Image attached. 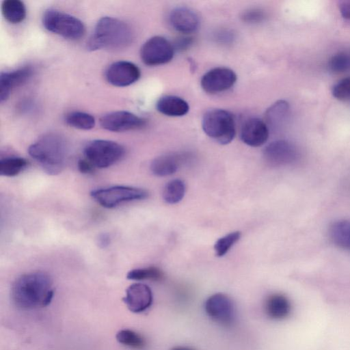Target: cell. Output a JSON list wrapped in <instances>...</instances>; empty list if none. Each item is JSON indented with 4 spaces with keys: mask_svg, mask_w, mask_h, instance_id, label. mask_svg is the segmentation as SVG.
I'll use <instances>...</instances> for the list:
<instances>
[{
    "mask_svg": "<svg viewBox=\"0 0 350 350\" xmlns=\"http://www.w3.org/2000/svg\"><path fill=\"white\" fill-rule=\"evenodd\" d=\"M237 81V75L228 68L218 67L208 70L202 77V88L208 94H217L230 89Z\"/></svg>",
    "mask_w": 350,
    "mask_h": 350,
    "instance_id": "obj_10",
    "label": "cell"
},
{
    "mask_svg": "<svg viewBox=\"0 0 350 350\" xmlns=\"http://www.w3.org/2000/svg\"><path fill=\"white\" fill-rule=\"evenodd\" d=\"M28 152L46 173L56 175L63 170L66 165L68 146L64 137L51 133L32 144L29 147Z\"/></svg>",
    "mask_w": 350,
    "mask_h": 350,
    "instance_id": "obj_2",
    "label": "cell"
},
{
    "mask_svg": "<svg viewBox=\"0 0 350 350\" xmlns=\"http://www.w3.org/2000/svg\"><path fill=\"white\" fill-rule=\"evenodd\" d=\"M207 315L214 321L225 326L231 325L235 318V309L231 299L223 293H215L205 301Z\"/></svg>",
    "mask_w": 350,
    "mask_h": 350,
    "instance_id": "obj_9",
    "label": "cell"
},
{
    "mask_svg": "<svg viewBox=\"0 0 350 350\" xmlns=\"http://www.w3.org/2000/svg\"><path fill=\"white\" fill-rule=\"evenodd\" d=\"M90 195L100 206L112 208L124 202L146 199L148 192L137 187L113 186L93 190Z\"/></svg>",
    "mask_w": 350,
    "mask_h": 350,
    "instance_id": "obj_7",
    "label": "cell"
},
{
    "mask_svg": "<svg viewBox=\"0 0 350 350\" xmlns=\"http://www.w3.org/2000/svg\"><path fill=\"white\" fill-rule=\"evenodd\" d=\"M341 15L346 19H350V0L342 1L339 3Z\"/></svg>",
    "mask_w": 350,
    "mask_h": 350,
    "instance_id": "obj_35",
    "label": "cell"
},
{
    "mask_svg": "<svg viewBox=\"0 0 350 350\" xmlns=\"http://www.w3.org/2000/svg\"><path fill=\"white\" fill-rule=\"evenodd\" d=\"M332 95L342 101H350V77L338 81L332 88Z\"/></svg>",
    "mask_w": 350,
    "mask_h": 350,
    "instance_id": "obj_31",
    "label": "cell"
},
{
    "mask_svg": "<svg viewBox=\"0 0 350 350\" xmlns=\"http://www.w3.org/2000/svg\"><path fill=\"white\" fill-rule=\"evenodd\" d=\"M77 167L79 171L85 174H92L94 170V166L86 159H81L78 161Z\"/></svg>",
    "mask_w": 350,
    "mask_h": 350,
    "instance_id": "obj_34",
    "label": "cell"
},
{
    "mask_svg": "<svg viewBox=\"0 0 350 350\" xmlns=\"http://www.w3.org/2000/svg\"><path fill=\"white\" fill-rule=\"evenodd\" d=\"M241 237L240 231H234L219 238L214 245L215 254L219 257L224 256Z\"/></svg>",
    "mask_w": 350,
    "mask_h": 350,
    "instance_id": "obj_30",
    "label": "cell"
},
{
    "mask_svg": "<svg viewBox=\"0 0 350 350\" xmlns=\"http://www.w3.org/2000/svg\"><path fill=\"white\" fill-rule=\"evenodd\" d=\"M53 295L51 277L41 271L21 275L12 284L10 291L13 304L23 310L47 306L51 302Z\"/></svg>",
    "mask_w": 350,
    "mask_h": 350,
    "instance_id": "obj_1",
    "label": "cell"
},
{
    "mask_svg": "<svg viewBox=\"0 0 350 350\" xmlns=\"http://www.w3.org/2000/svg\"><path fill=\"white\" fill-rule=\"evenodd\" d=\"M156 107L161 113L171 117L185 116L189 110L187 102L183 98L170 95L160 98Z\"/></svg>",
    "mask_w": 350,
    "mask_h": 350,
    "instance_id": "obj_18",
    "label": "cell"
},
{
    "mask_svg": "<svg viewBox=\"0 0 350 350\" xmlns=\"http://www.w3.org/2000/svg\"><path fill=\"white\" fill-rule=\"evenodd\" d=\"M173 44L162 36L148 39L142 46L140 57L148 66H159L170 62L174 54Z\"/></svg>",
    "mask_w": 350,
    "mask_h": 350,
    "instance_id": "obj_8",
    "label": "cell"
},
{
    "mask_svg": "<svg viewBox=\"0 0 350 350\" xmlns=\"http://www.w3.org/2000/svg\"><path fill=\"white\" fill-rule=\"evenodd\" d=\"M169 22L173 29L185 35L195 31L200 23L198 14L186 7H178L172 10L169 16Z\"/></svg>",
    "mask_w": 350,
    "mask_h": 350,
    "instance_id": "obj_16",
    "label": "cell"
},
{
    "mask_svg": "<svg viewBox=\"0 0 350 350\" xmlns=\"http://www.w3.org/2000/svg\"><path fill=\"white\" fill-rule=\"evenodd\" d=\"M269 137V128L265 121L258 118L247 120L242 126L241 139L252 147L263 145Z\"/></svg>",
    "mask_w": 350,
    "mask_h": 350,
    "instance_id": "obj_15",
    "label": "cell"
},
{
    "mask_svg": "<svg viewBox=\"0 0 350 350\" xmlns=\"http://www.w3.org/2000/svg\"><path fill=\"white\" fill-rule=\"evenodd\" d=\"M180 162V158L178 155H161L152 160L150 170L157 176H170L177 171Z\"/></svg>",
    "mask_w": 350,
    "mask_h": 350,
    "instance_id": "obj_20",
    "label": "cell"
},
{
    "mask_svg": "<svg viewBox=\"0 0 350 350\" xmlns=\"http://www.w3.org/2000/svg\"><path fill=\"white\" fill-rule=\"evenodd\" d=\"M216 38L221 42H228L233 39V34L228 31H221L217 33Z\"/></svg>",
    "mask_w": 350,
    "mask_h": 350,
    "instance_id": "obj_37",
    "label": "cell"
},
{
    "mask_svg": "<svg viewBox=\"0 0 350 350\" xmlns=\"http://www.w3.org/2000/svg\"><path fill=\"white\" fill-rule=\"evenodd\" d=\"M263 155L268 163L273 166H280L296 161L299 153L297 148L292 143L280 139L267 145L263 151Z\"/></svg>",
    "mask_w": 350,
    "mask_h": 350,
    "instance_id": "obj_13",
    "label": "cell"
},
{
    "mask_svg": "<svg viewBox=\"0 0 350 350\" xmlns=\"http://www.w3.org/2000/svg\"><path fill=\"white\" fill-rule=\"evenodd\" d=\"M139 68L128 61H118L111 64L105 72L107 81L116 87H126L136 82L140 77Z\"/></svg>",
    "mask_w": 350,
    "mask_h": 350,
    "instance_id": "obj_12",
    "label": "cell"
},
{
    "mask_svg": "<svg viewBox=\"0 0 350 350\" xmlns=\"http://www.w3.org/2000/svg\"><path fill=\"white\" fill-rule=\"evenodd\" d=\"M123 301L131 312L141 313L152 306V292L150 288L145 284L134 283L126 290Z\"/></svg>",
    "mask_w": 350,
    "mask_h": 350,
    "instance_id": "obj_14",
    "label": "cell"
},
{
    "mask_svg": "<svg viewBox=\"0 0 350 350\" xmlns=\"http://www.w3.org/2000/svg\"><path fill=\"white\" fill-rule=\"evenodd\" d=\"M266 14L260 9L253 8L245 11L241 15L242 20L247 23H258L265 20Z\"/></svg>",
    "mask_w": 350,
    "mask_h": 350,
    "instance_id": "obj_32",
    "label": "cell"
},
{
    "mask_svg": "<svg viewBox=\"0 0 350 350\" xmlns=\"http://www.w3.org/2000/svg\"><path fill=\"white\" fill-rule=\"evenodd\" d=\"M328 68L334 73L350 71V51H342L331 57L328 61Z\"/></svg>",
    "mask_w": 350,
    "mask_h": 350,
    "instance_id": "obj_29",
    "label": "cell"
},
{
    "mask_svg": "<svg viewBox=\"0 0 350 350\" xmlns=\"http://www.w3.org/2000/svg\"><path fill=\"white\" fill-rule=\"evenodd\" d=\"M264 307L267 316L275 320L286 318L291 311L288 299L284 295L279 293L269 295L265 300Z\"/></svg>",
    "mask_w": 350,
    "mask_h": 350,
    "instance_id": "obj_19",
    "label": "cell"
},
{
    "mask_svg": "<svg viewBox=\"0 0 350 350\" xmlns=\"http://www.w3.org/2000/svg\"><path fill=\"white\" fill-rule=\"evenodd\" d=\"M202 127L209 137L222 145L230 143L235 136L234 118L224 109H215L206 112Z\"/></svg>",
    "mask_w": 350,
    "mask_h": 350,
    "instance_id": "obj_4",
    "label": "cell"
},
{
    "mask_svg": "<svg viewBox=\"0 0 350 350\" xmlns=\"http://www.w3.org/2000/svg\"><path fill=\"white\" fill-rule=\"evenodd\" d=\"M27 161L22 157H10L0 161L1 176L13 177L23 172L27 166Z\"/></svg>",
    "mask_w": 350,
    "mask_h": 350,
    "instance_id": "obj_24",
    "label": "cell"
},
{
    "mask_svg": "<svg viewBox=\"0 0 350 350\" xmlns=\"http://www.w3.org/2000/svg\"><path fill=\"white\" fill-rule=\"evenodd\" d=\"M32 75L30 67H23L10 72H3L0 75V100H7L13 88L26 82Z\"/></svg>",
    "mask_w": 350,
    "mask_h": 350,
    "instance_id": "obj_17",
    "label": "cell"
},
{
    "mask_svg": "<svg viewBox=\"0 0 350 350\" xmlns=\"http://www.w3.org/2000/svg\"><path fill=\"white\" fill-rule=\"evenodd\" d=\"M66 122L70 126L81 130H90L94 127V118L85 112L72 111L66 114Z\"/></svg>",
    "mask_w": 350,
    "mask_h": 350,
    "instance_id": "obj_27",
    "label": "cell"
},
{
    "mask_svg": "<svg viewBox=\"0 0 350 350\" xmlns=\"http://www.w3.org/2000/svg\"><path fill=\"white\" fill-rule=\"evenodd\" d=\"M100 124L105 130L122 132L140 129L146 124V120L129 111H116L103 116Z\"/></svg>",
    "mask_w": 350,
    "mask_h": 350,
    "instance_id": "obj_11",
    "label": "cell"
},
{
    "mask_svg": "<svg viewBox=\"0 0 350 350\" xmlns=\"http://www.w3.org/2000/svg\"><path fill=\"white\" fill-rule=\"evenodd\" d=\"M116 338L119 343L133 349H143L146 344L145 338L141 334L129 329L120 330Z\"/></svg>",
    "mask_w": 350,
    "mask_h": 350,
    "instance_id": "obj_26",
    "label": "cell"
},
{
    "mask_svg": "<svg viewBox=\"0 0 350 350\" xmlns=\"http://www.w3.org/2000/svg\"><path fill=\"white\" fill-rule=\"evenodd\" d=\"M288 112V103L283 100H278L267 110L265 115V122L269 129H277L286 120Z\"/></svg>",
    "mask_w": 350,
    "mask_h": 350,
    "instance_id": "obj_22",
    "label": "cell"
},
{
    "mask_svg": "<svg viewBox=\"0 0 350 350\" xmlns=\"http://www.w3.org/2000/svg\"><path fill=\"white\" fill-rule=\"evenodd\" d=\"M132 40L133 33L127 24L118 18L105 16L97 22L88 48L91 51L120 49L129 45Z\"/></svg>",
    "mask_w": 350,
    "mask_h": 350,
    "instance_id": "obj_3",
    "label": "cell"
},
{
    "mask_svg": "<svg viewBox=\"0 0 350 350\" xmlns=\"http://www.w3.org/2000/svg\"><path fill=\"white\" fill-rule=\"evenodd\" d=\"M193 40L191 36H182L178 38L173 44L174 51H183L191 46Z\"/></svg>",
    "mask_w": 350,
    "mask_h": 350,
    "instance_id": "obj_33",
    "label": "cell"
},
{
    "mask_svg": "<svg viewBox=\"0 0 350 350\" xmlns=\"http://www.w3.org/2000/svg\"><path fill=\"white\" fill-rule=\"evenodd\" d=\"M124 148L120 144L110 140L95 139L90 142L84 148L85 159L95 168H107L124 156Z\"/></svg>",
    "mask_w": 350,
    "mask_h": 350,
    "instance_id": "obj_5",
    "label": "cell"
},
{
    "mask_svg": "<svg viewBox=\"0 0 350 350\" xmlns=\"http://www.w3.org/2000/svg\"><path fill=\"white\" fill-rule=\"evenodd\" d=\"M111 243V238L107 233H102L97 238L98 246L102 249L107 247Z\"/></svg>",
    "mask_w": 350,
    "mask_h": 350,
    "instance_id": "obj_36",
    "label": "cell"
},
{
    "mask_svg": "<svg viewBox=\"0 0 350 350\" xmlns=\"http://www.w3.org/2000/svg\"><path fill=\"white\" fill-rule=\"evenodd\" d=\"M163 271L156 267L139 268L131 270L126 274V278L131 280L159 281L163 278Z\"/></svg>",
    "mask_w": 350,
    "mask_h": 350,
    "instance_id": "obj_28",
    "label": "cell"
},
{
    "mask_svg": "<svg viewBox=\"0 0 350 350\" xmlns=\"http://www.w3.org/2000/svg\"><path fill=\"white\" fill-rule=\"evenodd\" d=\"M186 187L180 179H174L168 182L163 191V198L168 204L179 202L184 198Z\"/></svg>",
    "mask_w": 350,
    "mask_h": 350,
    "instance_id": "obj_25",
    "label": "cell"
},
{
    "mask_svg": "<svg viewBox=\"0 0 350 350\" xmlns=\"http://www.w3.org/2000/svg\"><path fill=\"white\" fill-rule=\"evenodd\" d=\"M170 350H195L191 347H185V346H177L174 347Z\"/></svg>",
    "mask_w": 350,
    "mask_h": 350,
    "instance_id": "obj_38",
    "label": "cell"
},
{
    "mask_svg": "<svg viewBox=\"0 0 350 350\" xmlns=\"http://www.w3.org/2000/svg\"><path fill=\"white\" fill-rule=\"evenodd\" d=\"M42 23L48 31L70 40L79 39L85 33V26L81 20L57 10H46Z\"/></svg>",
    "mask_w": 350,
    "mask_h": 350,
    "instance_id": "obj_6",
    "label": "cell"
},
{
    "mask_svg": "<svg viewBox=\"0 0 350 350\" xmlns=\"http://www.w3.org/2000/svg\"><path fill=\"white\" fill-rule=\"evenodd\" d=\"M329 235L338 247L350 251V221L338 220L329 226Z\"/></svg>",
    "mask_w": 350,
    "mask_h": 350,
    "instance_id": "obj_21",
    "label": "cell"
},
{
    "mask_svg": "<svg viewBox=\"0 0 350 350\" xmlns=\"http://www.w3.org/2000/svg\"><path fill=\"white\" fill-rule=\"evenodd\" d=\"M1 11L4 18L11 23H19L26 16V8L20 0H5L1 4Z\"/></svg>",
    "mask_w": 350,
    "mask_h": 350,
    "instance_id": "obj_23",
    "label": "cell"
}]
</instances>
